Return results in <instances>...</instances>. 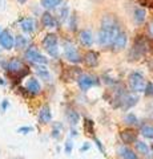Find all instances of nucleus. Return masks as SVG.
<instances>
[{"mask_svg": "<svg viewBox=\"0 0 153 159\" xmlns=\"http://www.w3.org/2000/svg\"><path fill=\"white\" fill-rule=\"evenodd\" d=\"M120 32L118 29V24L116 21V19L113 16H105L101 20V28L98 32V44L101 47H109L112 45L113 40L116 39V36Z\"/></svg>", "mask_w": 153, "mask_h": 159, "instance_id": "f257e3e1", "label": "nucleus"}, {"mask_svg": "<svg viewBox=\"0 0 153 159\" xmlns=\"http://www.w3.org/2000/svg\"><path fill=\"white\" fill-rule=\"evenodd\" d=\"M128 85H129V89L133 93H141L144 92L146 81L140 72H132L128 76Z\"/></svg>", "mask_w": 153, "mask_h": 159, "instance_id": "f03ea898", "label": "nucleus"}, {"mask_svg": "<svg viewBox=\"0 0 153 159\" xmlns=\"http://www.w3.org/2000/svg\"><path fill=\"white\" fill-rule=\"evenodd\" d=\"M7 70L11 73L13 77H16L17 80L23 78L24 76H27L29 73V69L17 58H13L7 64Z\"/></svg>", "mask_w": 153, "mask_h": 159, "instance_id": "7ed1b4c3", "label": "nucleus"}, {"mask_svg": "<svg viewBox=\"0 0 153 159\" xmlns=\"http://www.w3.org/2000/svg\"><path fill=\"white\" fill-rule=\"evenodd\" d=\"M43 45L45 51L49 53V56L57 57L59 54V40L55 33H48L43 40Z\"/></svg>", "mask_w": 153, "mask_h": 159, "instance_id": "20e7f679", "label": "nucleus"}, {"mask_svg": "<svg viewBox=\"0 0 153 159\" xmlns=\"http://www.w3.org/2000/svg\"><path fill=\"white\" fill-rule=\"evenodd\" d=\"M64 56L68 61H71L73 64H79L81 61V56L79 53L77 48L75 47V44H72L71 41H64Z\"/></svg>", "mask_w": 153, "mask_h": 159, "instance_id": "39448f33", "label": "nucleus"}, {"mask_svg": "<svg viewBox=\"0 0 153 159\" xmlns=\"http://www.w3.org/2000/svg\"><path fill=\"white\" fill-rule=\"evenodd\" d=\"M77 84L83 92H87L88 89H91L92 86H97L98 81L96 77L89 76V74H80L77 77Z\"/></svg>", "mask_w": 153, "mask_h": 159, "instance_id": "423d86ee", "label": "nucleus"}, {"mask_svg": "<svg viewBox=\"0 0 153 159\" xmlns=\"http://www.w3.org/2000/svg\"><path fill=\"white\" fill-rule=\"evenodd\" d=\"M146 52V44L145 41L141 39V36H139V39L135 41V44H133V48L131 51V54L129 57L131 60H139L142 54H145Z\"/></svg>", "mask_w": 153, "mask_h": 159, "instance_id": "0eeeda50", "label": "nucleus"}, {"mask_svg": "<svg viewBox=\"0 0 153 159\" xmlns=\"http://www.w3.org/2000/svg\"><path fill=\"white\" fill-rule=\"evenodd\" d=\"M26 57L29 60V61L37 64V65H44V64H47V61H48V60L44 57L41 53H39L35 48H29L26 52Z\"/></svg>", "mask_w": 153, "mask_h": 159, "instance_id": "6e6552de", "label": "nucleus"}, {"mask_svg": "<svg viewBox=\"0 0 153 159\" xmlns=\"http://www.w3.org/2000/svg\"><path fill=\"white\" fill-rule=\"evenodd\" d=\"M127 43H128V37H127V33L125 32H118V34L116 36V39L113 40L112 43V47L116 52L118 51H122L125 47H127Z\"/></svg>", "mask_w": 153, "mask_h": 159, "instance_id": "1a4fd4ad", "label": "nucleus"}, {"mask_svg": "<svg viewBox=\"0 0 153 159\" xmlns=\"http://www.w3.org/2000/svg\"><path fill=\"white\" fill-rule=\"evenodd\" d=\"M13 44H15V40L8 31L0 32V45H2L4 49H12Z\"/></svg>", "mask_w": 153, "mask_h": 159, "instance_id": "9d476101", "label": "nucleus"}, {"mask_svg": "<svg viewBox=\"0 0 153 159\" xmlns=\"http://www.w3.org/2000/svg\"><path fill=\"white\" fill-rule=\"evenodd\" d=\"M26 89L31 94H33V96H37V94L41 92L40 82H39L36 78H29L28 81L26 82Z\"/></svg>", "mask_w": 153, "mask_h": 159, "instance_id": "9b49d317", "label": "nucleus"}, {"mask_svg": "<svg viewBox=\"0 0 153 159\" xmlns=\"http://www.w3.org/2000/svg\"><path fill=\"white\" fill-rule=\"evenodd\" d=\"M120 138L124 143H135L137 139V133L135 130H131V129H127V130H122L120 133Z\"/></svg>", "mask_w": 153, "mask_h": 159, "instance_id": "f8f14e48", "label": "nucleus"}, {"mask_svg": "<svg viewBox=\"0 0 153 159\" xmlns=\"http://www.w3.org/2000/svg\"><path fill=\"white\" fill-rule=\"evenodd\" d=\"M117 154L121 159H137V155L135 154V151L131 150L129 147H127L124 145L117 148Z\"/></svg>", "mask_w": 153, "mask_h": 159, "instance_id": "ddd939ff", "label": "nucleus"}, {"mask_svg": "<svg viewBox=\"0 0 153 159\" xmlns=\"http://www.w3.org/2000/svg\"><path fill=\"white\" fill-rule=\"evenodd\" d=\"M80 43L81 45L89 48L92 47L93 44V36H92V32L88 31V29H84V31L80 32Z\"/></svg>", "mask_w": 153, "mask_h": 159, "instance_id": "4468645a", "label": "nucleus"}, {"mask_svg": "<svg viewBox=\"0 0 153 159\" xmlns=\"http://www.w3.org/2000/svg\"><path fill=\"white\" fill-rule=\"evenodd\" d=\"M52 119V113H51V109H49L48 105L43 106L39 111V121L41 123H49Z\"/></svg>", "mask_w": 153, "mask_h": 159, "instance_id": "2eb2a0df", "label": "nucleus"}, {"mask_svg": "<svg viewBox=\"0 0 153 159\" xmlns=\"http://www.w3.org/2000/svg\"><path fill=\"white\" fill-rule=\"evenodd\" d=\"M84 61H85V64L91 68H95L98 65V53L93 52V51H89L85 56H84Z\"/></svg>", "mask_w": 153, "mask_h": 159, "instance_id": "dca6fc26", "label": "nucleus"}, {"mask_svg": "<svg viewBox=\"0 0 153 159\" xmlns=\"http://www.w3.org/2000/svg\"><path fill=\"white\" fill-rule=\"evenodd\" d=\"M20 27H22V29H23V32L31 33V32L35 31L36 24H35V21H33V19H24V20H22Z\"/></svg>", "mask_w": 153, "mask_h": 159, "instance_id": "f3484780", "label": "nucleus"}, {"mask_svg": "<svg viewBox=\"0 0 153 159\" xmlns=\"http://www.w3.org/2000/svg\"><path fill=\"white\" fill-rule=\"evenodd\" d=\"M41 23H43V25L47 27V28H55V27H56V20H55V17H53L49 12L43 13V16H41Z\"/></svg>", "mask_w": 153, "mask_h": 159, "instance_id": "a211bd4d", "label": "nucleus"}, {"mask_svg": "<svg viewBox=\"0 0 153 159\" xmlns=\"http://www.w3.org/2000/svg\"><path fill=\"white\" fill-rule=\"evenodd\" d=\"M136 150H137V152H140L141 155H144V157H149L151 155V148L145 142L137 141L136 142Z\"/></svg>", "mask_w": 153, "mask_h": 159, "instance_id": "6ab92c4d", "label": "nucleus"}, {"mask_svg": "<svg viewBox=\"0 0 153 159\" xmlns=\"http://www.w3.org/2000/svg\"><path fill=\"white\" fill-rule=\"evenodd\" d=\"M67 119L68 122H69V125L72 126H76L79 122H80V116L77 114V111L72 110V109H69V110L67 111Z\"/></svg>", "mask_w": 153, "mask_h": 159, "instance_id": "aec40b11", "label": "nucleus"}, {"mask_svg": "<svg viewBox=\"0 0 153 159\" xmlns=\"http://www.w3.org/2000/svg\"><path fill=\"white\" fill-rule=\"evenodd\" d=\"M41 6L45 9H53L61 4V0H41Z\"/></svg>", "mask_w": 153, "mask_h": 159, "instance_id": "412c9836", "label": "nucleus"}, {"mask_svg": "<svg viewBox=\"0 0 153 159\" xmlns=\"http://www.w3.org/2000/svg\"><path fill=\"white\" fill-rule=\"evenodd\" d=\"M145 16H146L145 9H141V8L136 9L135 13H133V17H135V21H136L137 24H141L142 21H144V20H145Z\"/></svg>", "mask_w": 153, "mask_h": 159, "instance_id": "4be33fe9", "label": "nucleus"}, {"mask_svg": "<svg viewBox=\"0 0 153 159\" xmlns=\"http://www.w3.org/2000/svg\"><path fill=\"white\" fill-rule=\"evenodd\" d=\"M141 135L148 138V139H153V126L144 125L141 127Z\"/></svg>", "mask_w": 153, "mask_h": 159, "instance_id": "5701e85b", "label": "nucleus"}, {"mask_svg": "<svg viewBox=\"0 0 153 159\" xmlns=\"http://www.w3.org/2000/svg\"><path fill=\"white\" fill-rule=\"evenodd\" d=\"M137 122H139V119H137V117L133 113H129V114H127L125 116V123L127 125L135 126V125H137Z\"/></svg>", "mask_w": 153, "mask_h": 159, "instance_id": "b1692460", "label": "nucleus"}, {"mask_svg": "<svg viewBox=\"0 0 153 159\" xmlns=\"http://www.w3.org/2000/svg\"><path fill=\"white\" fill-rule=\"evenodd\" d=\"M36 72H37V74H39V76H40L41 78H44V80H49V72L47 70V68L37 65Z\"/></svg>", "mask_w": 153, "mask_h": 159, "instance_id": "393cba45", "label": "nucleus"}, {"mask_svg": "<svg viewBox=\"0 0 153 159\" xmlns=\"http://www.w3.org/2000/svg\"><path fill=\"white\" fill-rule=\"evenodd\" d=\"M61 129H63V126L60 125V123H56L55 126H53V130H52V137L53 138H60V135H61Z\"/></svg>", "mask_w": 153, "mask_h": 159, "instance_id": "a878e982", "label": "nucleus"}, {"mask_svg": "<svg viewBox=\"0 0 153 159\" xmlns=\"http://www.w3.org/2000/svg\"><path fill=\"white\" fill-rule=\"evenodd\" d=\"M28 44V41H27V39H24L23 36H17L16 37V47L19 48V49H22V48H24Z\"/></svg>", "mask_w": 153, "mask_h": 159, "instance_id": "bb28decb", "label": "nucleus"}, {"mask_svg": "<svg viewBox=\"0 0 153 159\" xmlns=\"http://www.w3.org/2000/svg\"><path fill=\"white\" fill-rule=\"evenodd\" d=\"M68 16H69V11H68V8H67V7H64L61 11H60V17H59V19H60V23H64V21H65V19H67Z\"/></svg>", "mask_w": 153, "mask_h": 159, "instance_id": "cd10ccee", "label": "nucleus"}, {"mask_svg": "<svg viewBox=\"0 0 153 159\" xmlns=\"http://www.w3.org/2000/svg\"><path fill=\"white\" fill-rule=\"evenodd\" d=\"M144 92H145V96H153V84L152 82H146Z\"/></svg>", "mask_w": 153, "mask_h": 159, "instance_id": "c85d7f7f", "label": "nucleus"}, {"mask_svg": "<svg viewBox=\"0 0 153 159\" xmlns=\"http://www.w3.org/2000/svg\"><path fill=\"white\" fill-rule=\"evenodd\" d=\"M76 16L75 15H69V29H72V31H76Z\"/></svg>", "mask_w": 153, "mask_h": 159, "instance_id": "c756f323", "label": "nucleus"}, {"mask_svg": "<svg viewBox=\"0 0 153 159\" xmlns=\"http://www.w3.org/2000/svg\"><path fill=\"white\" fill-rule=\"evenodd\" d=\"M92 130H93V123H92V121H91V119H85V131L88 134H91Z\"/></svg>", "mask_w": 153, "mask_h": 159, "instance_id": "7c9ffc66", "label": "nucleus"}, {"mask_svg": "<svg viewBox=\"0 0 153 159\" xmlns=\"http://www.w3.org/2000/svg\"><path fill=\"white\" fill-rule=\"evenodd\" d=\"M72 148H73V143H72V141H69V139H68L67 143H65V152H67V154H71Z\"/></svg>", "mask_w": 153, "mask_h": 159, "instance_id": "2f4dec72", "label": "nucleus"}, {"mask_svg": "<svg viewBox=\"0 0 153 159\" xmlns=\"http://www.w3.org/2000/svg\"><path fill=\"white\" fill-rule=\"evenodd\" d=\"M32 131V127H29V126H26V127H20L17 130V133H20V134H28V133H31Z\"/></svg>", "mask_w": 153, "mask_h": 159, "instance_id": "473e14b6", "label": "nucleus"}, {"mask_svg": "<svg viewBox=\"0 0 153 159\" xmlns=\"http://www.w3.org/2000/svg\"><path fill=\"white\" fill-rule=\"evenodd\" d=\"M148 32H149V36L153 39V21H151L149 27H148Z\"/></svg>", "mask_w": 153, "mask_h": 159, "instance_id": "72a5a7b5", "label": "nucleus"}, {"mask_svg": "<svg viewBox=\"0 0 153 159\" xmlns=\"http://www.w3.org/2000/svg\"><path fill=\"white\" fill-rule=\"evenodd\" d=\"M89 147H91V145H89V143H87V142H85V145H84L83 147H80V152L87 151V150H88V148H89Z\"/></svg>", "mask_w": 153, "mask_h": 159, "instance_id": "f704fd0d", "label": "nucleus"}, {"mask_svg": "<svg viewBox=\"0 0 153 159\" xmlns=\"http://www.w3.org/2000/svg\"><path fill=\"white\" fill-rule=\"evenodd\" d=\"M95 142H96V146L98 147V150H100V151H103V152H104V148H103V146H101V143H100V141H98V139H97V138H95Z\"/></svg>", "mask_w": 153, "mask_h": 159, "instance_id": "c9c22d12", "label": "nucleus"}, {"mask_svg": "<svg viewBox=\"0 0 153 159\" xmlns=\"http://www.w3.org/2000/svg\"><path fill=\"white\" fill-rule=\"evenodd\" d=\"M7 106H8V102H7V101H6V102H4V103H3V109H6V107H7Z\"/></svg>", "mask_w": 153, "mask_h": 159, "instance_id": "e433bc0d", "label": "nucleus"}, {"mask_svg": "<svg viewBox=\"0 0 153 159\" xmlns=\"http://www.w3.org/2000/svg\"><path fill=\"white\" fill-rule=\"evenodd\" d=\"M17 2H19V3H20V4H24V3H26V2H27V0H17Z\"/></svg>", "mask_w": 153, "mask_h": 159, "instance_id": "4c0bfd02", "label": "nucleus"}, {"mask_svg": "<svg viewBox=\"0 0 153 159\" xmlns=\"http://www.w3.org/2000/svg\"><path fill=\"white\" fill-rule=\"evenodd\" d=\"M152 8H153V3H152Z\"/></svg>", "mask_w": 153, "mask_h": 159, "instance_id": "58836bf2", "label": "nucleus"}]
</instances>
